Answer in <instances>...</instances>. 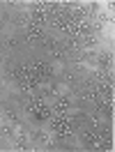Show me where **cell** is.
Listing matches in <instances>:
<instances>
[{
    "mask_svg": "<svg viewBox=\"0 0 115 152\" xmlns=\"http://www.w3.org/2000/svg\"><path fill=\"white\" fill-rule=\"evenodd\" d=\"M25 108H28V113L32 115L35 120H48V118L53 115V106H48L41 97H30Z\"/></svg>",
    "mask_w": 115,
    "mask_h": 152,
    "instance_id": "6da1fadb",
    "label": "cell"
},
{
    "mask_svg": "<svg viewBox=\"0 0 115 152\" xmlns=\"http://www.w3.org/2000/svg\"><path fill=\"white\" fill-rule=\"evenodd\" d=\"M14 78L19 81V88L23 92H32L39 86V81L32 74V67H19V69H14Z\"/></svg>",
    "mask_w": 115,
    "mask_h": 152,
    "instance_id": "7a4b0ae2",
    "label": "cell"
},
{
    "mask_svg": "<svg viewBox=\"0 0 115 152\" xmlns=\"http://www.w3.org/2000/svg\"><path fill=\"white\" fill-rule=\"evenodd\" d=\"M71 132H74V120L69 115H55V118H51V134L65 138Z\"/></svg>",
    "mask_w": 115,
    "mask_h": 152,
    "instance_id": "3957f363",
    "label": "cell"
},
{
    "mask_svg": "<svg viewBox=\"0 0 115 152\" xmlns=\"http://www.w3.org/2000/svg\"><path fill=\"white\" fill-rule=\"evenodd\" d=\"M83 141H85L87 148H97V150H101V148H106V143H104V136H101V132H90L83 136Z\"/></svg>",
    "mask_w": 115,
    "mask_h": 152,
    "instance_id": "277c9868",
    "label": "cell"
},
{
    "mask_svg": "<svg viewBox=\"0 0 115 152\" xmlns=\"http://www.w3.org/2000/svg\"><path fill=\"white\" fill-rule=\"evenodd\" d=\"M71 111V102H69V97H55V106H53V113L55 115H69Z\"/></svg>",
    "mask_w": 115,
    "mask_h": 152,
    "instance_id": "5b68a950",
    "label": "cell"
},
{
    "mask_svg": "<svg viewBox=\"0 0 115 152\" xmlns=\"http://www.w3.org/2000/svg\"><path fill=\"white\" fill-rule=\"evenodd\" d=\"M32 74H35V78H37L39 86H41L48 76H51V67H48L46 62H37V65H32Z\"/></svg>",
    "mask_w": 115,
    "mask_h": 152,
    "instance_id": "8992f818",
    "label": "cell"
},
{
    "mask_svg": "<svg viewBox=\"0 0 115 152\" xmlns=\"http://www.w3.org/2000/svg\"><path fill=\"white\" fill-rule=\"evenodd\" d=\"M25 28H28V39H30V42L44 39V30H41V26H32V23H25Z\"/></svg>",
    "mask_w": 115,
    "mask_h": 152,
    "instance_id": "52a82bcc",
    "label": "cell"
},
{
    "mask_svg": "<svg viewBox=\"0 0 115 152\" xmlns=\"http://www.w3.org/2000/svg\"><path fill=\"white\" fill-rule=\"evenodd\" d=\"M14 143H16V145H19L21 150H28V136H25V134L21 132V124H19V134H16V136H14Z\"/></svg>",
    "mask_w": 115,
    "mask_h": 152,
    "instance_id": "ba28073f",
    "label": "cell"
},
{
    "mask_svg": "<svg viewBox=\"0 0 115 152\" xmlns=\"http://www.w3.org/2000/svg\"><path fill=\"white\" fill-rule=\"evenodd\" d=\"M16 127H19V124H16ZM16 127H9V124H0V134H2V136H14Z\"/></svg>",
    "mask_w": 115,
    "mask_h": 152,
    "instance_id": "9c48e42d",
    "label": "cell"
},
{
    "mask_svg": "<svg viewBox=\"0 0 115 152\" xmlns=\"http://www.w3.org/2000/svg\"><path fill=\"white\" fill-rule=\"evenodd\" d=\"M51 53H53L55 58H62V48L60 46H51Z\"/></svg>",
    "mask_w": 115,
    "mask_h": 152,
    "instance_id": "30bf717a",
    "label": "cell"
},
{
    "mask_svg": "<svg viewBox=\"0 0 115 152\" xmlns=\"http://www.w3.org/2000/svg\"><path fill=\"white\" fill-rule=\"evenodd\" d=\"M7 120L14 122V124H19V122H16V113H14V111H7Z\"/></svg>",
    "mask_w": 115,
    "mask_h": 152,
    "instance_id": "8fae6325",
    "label": "cell"
}]
</instances>
